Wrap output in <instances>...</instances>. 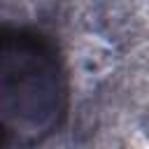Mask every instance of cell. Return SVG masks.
<instances>
[{
  "label": "cell",
  "instance_id": "1",
  "mask_svg": "<svg viewBox=\"0 0 149 149\" xmlns=\"http://www.w3.org/2000/svg\"><path fill=\"white\" fill-rule=\"evenodd\" d=\"M68 74L54 40L35 28L0 37V128L7 147L33 149L63 126Z\"/></svg>",
  "mask_w": 149,
  "mask_h": 149
}]
</instances>
